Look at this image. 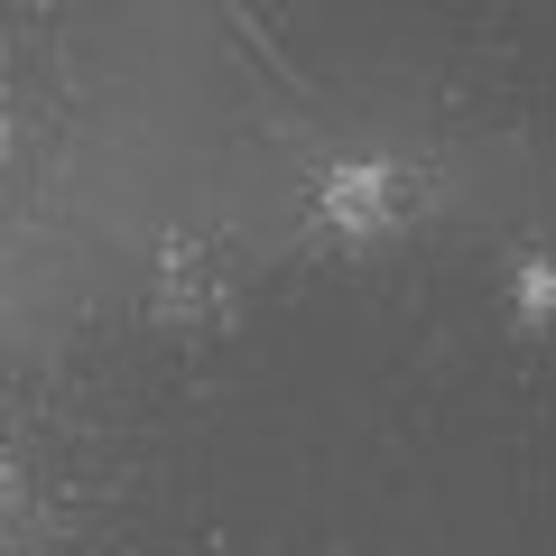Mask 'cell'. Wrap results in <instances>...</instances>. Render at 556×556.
I'll return each mask as SVG.
<instances>
[{
  "instance_id": "cell-1",
  "label": "cell",
  "mask_w": 556,
  "mask_h": 556,
  "mask_svg": "<svg viewBox=\"0 0 556 556\" xmlns=\"http://www.w3.org/2000/svg\"><path fill=\"white\" fill-rule=\"evenodd\" d=\"M399 167L362 159V167H334V186H325V214L343 223V232H380V223H399Z\"/></svg>"
}]
</instances>
